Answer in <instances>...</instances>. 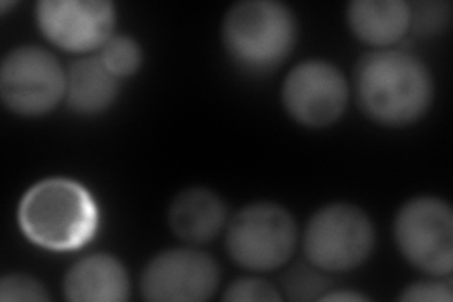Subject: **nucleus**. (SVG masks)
Here are the masks:
<instances>
[{
  "instance_id": "7",
  "label": "nucleus",
  "mask_w": 453,
  "mask_h": 302,
  "mask_svg": "<svg viewBox=\"0 0 453 302\" xmlns=\"http://www.w3.org/2000/svg\"><path fill=\"white\" fill-rule=\"evenodd\" d=\"M66 70L40 46H18L0 66V97L4 106L23 118L46 116L65 98Z\"/></svg>"
},
{
  "instance_id": "10",
  "label": "nucleus",
  "mask_w": 453,
  "mask_h": 302,
  "mask_svg": "<svg viewBox=\"0 0 453 302\" xmlns=\"http://www.w3.org/2000/svg\"><path fill=\"white\" fill-rule=\"evenodd\" d=\"M36 23L53 46L89 53L116 35L118 13L110 0H40Z\"/></svg>"
},
{
  "instance_id": "14",
  "label": "nucleus",
  "mask_w": 453,
  "mask_h": 302,
  "mask_svg": "<svg viewBox=\"0 0 453 302\" xmlns=\"http://www.w3.org/2000/svg\"><path fill=\"white\" fill-rule=\"evenodd\" d=\"M119 95V78L104 66L101 57H81L66 68L65 100L80 116L104 113Z\"/></svg>"
},
{
  "instance_id": "19",
  "label": "nucleus",
  "mask_w": 453,
  "mask_h": 302,
  "mask_svg": "<svg viewBox=\"0 0 453 302\" xmlns=\"http://www.w3.org/2000/svg\"><path fill=\"white\" fill-rule=\"evenodd\" d=\"M281 298L273 283L253 276L234 280L223 293V300L229 302H280Z\"/></svg>"
},
{
  "instance_id": "9",
  "label": "nucleus",
  "mask_w": 453,
  "mask_h": 302,
  "mask_svg": "<svg viewBox=\"0 0 453 302\" xmlns=\"http://www.w3.org/2000/svg\"><path fill=\"white\" fill-rule=\"evenodd\" d=\"M221 268L214 257L195 248L155 255L142 270L140 293L153 302H203L214 297Z\"/></svg>"
},
{
  "instance_id": "11",
  "label": "nucleus",
  "mask_w": 453,
  "mask_h": 302,
  "mask_svg": "<svg viewBox=\"0 0 453 302\" xmlns=\"http://www.w3.org/2000/svg\"><path fill=\"white\" fill-rule=\"evenodd\" d=\"M63 291L73 302H123L131 297V276L116 255L91 253L66 270Z\"/></svg>"
},
{
  "instance_id": "12",
  "label": "nucleus",
  "mask_w": 453,
  "mask_h": 302,
  "mask_svg": "<svg viewBox=\"0 0 453 302\" xmlns=\"http://www.w3.org/2000/svg\"><path fill=\"white\" fill-rule=\"evenodd\" d=\"M168 225L180 240L206 244L225 228L226 206L208 187H189L174 197L168 208Z\"/></svg>"
},
{
  "instance_id": "1",
  "label": "nucleus",
  "mask_w": 453,
  "mask_h": 302,
  "mask_svg": "<svg viewBox=\"0 0 453 302\" xmlns=\"http://www.w3.org/2000/svg\"><path fill=\"white\" fill-rule=\"evenodd\" d=\"M359 108L384 127H408L429 112L434 80L418 55L403 50H374L353 72Z\"/></svg>"
},
{
  "instance_id": "6",
  "label": "nucleus",
  "mask_w": 453,
  "mask_h": 302,
  "mask_svg": "<svg viewBox=\"0 0 453 302\" xmlns=\"http://www.w3.org/2000/svg\"><path fill=\"white\" fill-rule=\"evenodd\" d=\"M396 248L406 261L431 276H449L453 268V212L441 197L406 200L393 221Z\"/></svg>"
},
{
  "instance_id": "13",
  "label": "nucleus",
  "mask_w": 453,
  "mask_h": 302,
  "mask_svg": "<svg viewBox=\"0 0 453 302\" xmlns=\"http://www.w3.org/2000/svg\"><path fill=\"white\" fill-rule=\"evenodd\" d=\"M346 18L351 33L378 50L396 44L410 31V4L404 0H353Z\"/></svg>"
},
{
  "instance_id": "3",
  "label": "nucleus",
  "mask_w": 453,
  "mask_h": 302,
  "mask_svg": "<svg viewBox=\"0 0 453 302\" xmlns=\"http://www.w3.org/2000/svg\"><path fill=\"white\" fill-rule=\"evenodd\" d=\"M299 40V21L278 0H242L225 13L221 42L231 61L248 74H266L288 59Z\"/></svg>"
},
{
  "instance_id": "15",
  "label": "nucleus",
  "mask_w": 453,
  "mask_h": 302,
  "mask_svg": "<svg viewBox=\"0 0 453 302\" xmlns=\"http://www.w3.org/2000/svg\"><path fill=\"white\" fill-rule=\"evenodd\" d=\"M98 57L111 74L119 80L134 76L144 63V51H142L140 42L129 35H113L98 50Z\"/></svg>"
},
{
  "instance_id": "5",
  "label": "nucleus",
  "mask_w": 453,
  "mask_h": 302,
  "mask_svg": "<svg viewBox=\"0 0 453 302\" xmlns=\"http://www.w3.org/2000/svg\"><path fill=\"white\" fill-rule=\"evenodd\" d=\"M376 246L374 223L368 213L348 203L319 208L308 220L303 248L310 265L323 272H348L361 267Z\"/></svg>"
},
{
  "instance_id": "4",
  "label": "nucleus",
  "mask_w": 453,
  "mask_h": 302,
  "mask_svg": "<svg viewBox=\"0 0 453 302\" xmlns=\"http://www.w3.org/2000/svg\"><path fill=\"white\" fill-rule=\"evenodd\" d=\"M299 242L293 213L281 205L259 200L238 210L226 223L225 248L242 268L266 272L286 265Z\"/></svg>"
},
{
  "instance_id": "2",
  "label": "nucleus",
  "mask_w": 453,
  "mask_h": 302,
  "mask_svg": "<svg viewBox=\"0 0 453 302\" xmlns=\"http://www.w3.org/2000/svg\"><path fill=\"white\" fill-rule=\"evenodd\" d=\"M25 236L53 252H73L88 244L98 227V208L85 185L73 178H46L28 187L19 203Z\"/></svg>"
},
{
  "instance_id": "18",
  "label": "nucleus",
  "mask_w": 453,
  "mask_h": 302,
  "mask_svg": "<svg viewBox=\"0 0 453 302\" xmlns=\"http://www.w3.org/2000/svg\"><path fill=\"white\" fill-rule=\"evenodd\" d=\"M0 300L4 302H44L50 300L46 285L28 275H6L0 280Z\"/></svg>"
},
{
  "instance_id": "17",
  "label": "nucleus",
  "mask_w": 453,
  "mask_h": 302,
  "mask_svg": "<svg viewBox=\"0 0 453 302\" xmlns=\"http://www.w3.org/2000/svg\"><path fill=\"white\" fill-rule=\"evenodd\" d=\"M323 270L316 268L314 265H301L289 270L286 278H283V287H286V295L293 300H311L319 298L325 291L331 290L329 282L321 275Z\"/></svg>"
},
{
  "instance_id": "20",
  "label": "nucleus",
  "mask_w": 453,
  "mask_h": 302,
  "mask_svg": "<svg viewBox=\"0 0 453 302\" xmlns=\"http://www.w3.org/2000/svg\"><path fill=\"white\" fill-rule=\"evenodd\" d=\"M399 298L404 302H451V282L449 278L441 280V276H436V280L414 282L404 287Z\"/></svg>"
},
{
  "instance_id": "21",
  "label": "nucleus",
  "mask_w": 453,
  "mask_h": 302,
  "mask_svg": "<svg viewBox=\"0 0 453 302\" xmlns=\"http://www.w3.org/2000/svg\"><path fill=\"white\" fill-rule=\"evenodd\" d=\"M319 300H325V302H336V300H353V302H363V300H368V297H366V295H363V293H357V291L333 290V291L323 293V295L319 297Z\"/></svg>"
},
{
  "instance_id": "16",
  "label": "nucleus",
  "mask_w": 453,
  "mask_h": 302,
  "mask_svg": "<svg viewBox=\"0 0 453 302\" xmlns=\"http://www.w3.org/2000/svg\"><path fill=\"white\" fill-rule=\"evenodd\" d=\"M451 18V6L444 0H423L410 4V28L419 36L444 33Z\"/></svg>"
},
{
  "instance_id": "8",
  "label": "nucleus",
  "mask_w": 453,
  "mask_h": 302,
  "mask_svg": "<svg viewBox=\"0 0 453 302\" xmlns=\"http://www.w3.org/2000/svg\"><path fill=\"white\" fill-rule=\"evenodd\" d=\"M349 85L334 63L306 59L295 65L281 83V105L299 125L323 128L346 112Z\"/></svg>"
}]
</instances>
